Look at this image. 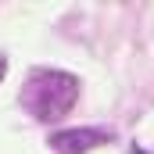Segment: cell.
<instances>
[{
	"label": "cell",
	"mask_w": 154,
	"mask_h": 154,
	"mask_svg": "<svg viewBox=\"0 0 154 154\" xmlns=\"http://www.w3.org/2000/svg\"><path fill=\"white\" fill-rule=\"evenodd\" d=\"M75 97H79L75 75L57 72V68H39L22 86V108L39 122H61L75 108Z\"/></svg>",
	"instance_id": "obj_1"
},
{
	"label": "cell",
	"mask_w": 154,
	"mask_h": 154,
	"mask_svg": "<svg viewBox=\"0 0 154 154\" xmlns=\"http://www.w3.org/2000/svg\"><path fill=\"white\" fill-rule=\"evenodd\" d=\"M4 72H7V54H0V79H4Z\"/></svg>",
	"instance_id": "obj_3"
},
{
	"label": "cell",
	"mask_w": 154,
	"mask_h": 154,
	"mask_svg": "<svg viewBox=\"0 0 154 154\" xmlns=\"http://www.w3.org/2000/svg\"><path fill=\"white\" fill-rule=\"evenodd\" d=\"M111 140V129H104V125H75V129H57L54 136H50V147L57 154H86L93 151V147H100V143H108Z\"/></svg>",
	"instance_id": "obj_2"
}]
</instances>
